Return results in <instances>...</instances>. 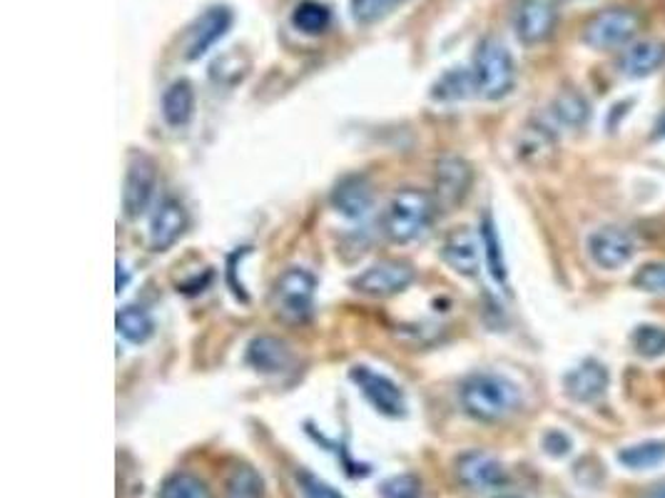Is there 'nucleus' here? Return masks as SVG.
<instances>
[{"instance_id": "f257e3e1", "label": "nucleus", "mask_w": 665, "mask_h": 498, "mask_svg": "<svg viewBox=\"0 0 665 498\" xmlns=\"http://www.w3.org/2000/svg\"><path fill=\"white\" fill-rule=\"evenodd\" d=\"M459 399L472 419L484 424L504 421L522 407V389L502 374L482 371L461 381Z\"/></svg>"}, {"instance_id": "f03ea898", "label": "nucleus", "mask_w": 665, "mask_h": 498, "mask_svg": "<svg viewBox=\"0 0 665 498\" xmlns=\"http://www.w3.org/2000/svg\"><path fill=\"white\" fill-rule=\"evenodd\" d=\"M436 210L439 207H436L431 192L417 190V187H404V190L394 192L387 210L381 215L384 235L394 245H409L426 232Z\"/></svg>"}, {"instance_id": "7ed1b4c3", "label": "nucleus", "mask_w": 665, "mask_h": 498, "mask_svg": "<svg viewBox=\"0 0 665 498\" xmlns=\"http://www.w3.org/2000/svg\"><path fill=\"white\" fill-rule=\"evenodd\" d=\"M476 92L486 100H502L516 86V62L508 48L496 38H484L476 46L472 66Z\"/></svg>"}, {"instance_id": "20e7f679", "label": "nucleus", "mask_w": 665, "mask_h": 498, "mask_svg": "<svg viewBox=\"0 0 665 498\" xmlns=\"http://www.w3.org/2000/svg\"><path fill=\"white\" fill-rule=\"evenodd\" d=\"M641 30V16L631 8H606L584 26L580 40L594 50L628 48Z\"/></svg>"}, {"instance_id": "39448f33", "label": "nucleus", "mask_w": 665, "mask_h": 498, "mask_svg": "<svg viewBox=\"0 0 665 498\" xmlns=\"http://www.w3.org/2000/svg\"><path fill=\"white\" fill-rule=\"evenodd\" d=\"M317 279L302 267H289L287 272L277 279L272 289V307L279 319L289 325H302L311 317L315 307Z\"/></svg>"}, {"instance_id": "423d86ee", "label": "nucleus", "mask_w": 665, "mask_h": 498, "mask_svg": "<svg viewBox=\"0 0 665 498\" xmlns=\"http://www.w3.org/2000/svg\"><path fill=\"white\" fill-rule=\"evenodd\" d=\"M349 379L357 384L361 397L367 399L381 417L389 419H404L407 417V397L397 381H391L384 374L374 371L364 365L349 369Z\"/></svg>"}, {"instance_id": "0eeeda50", "label": "nucleus", "mask_w": 665, "mask_h": 498, "mask_svg": "<svg viewBox=\"0 0 665 498\" xmlns=\"http://www.w3.org/2000/svg\"><path fill=\"white\" fill-rule=\"evenodd\" d=\"M414 267L401 259H381V262L364 269L359 277L351 279V287L359 295L387 299L394 295H401L414 282Z\"/></svg>"}, {"instance_id": "6e6552de", "label": "nucleus", "mask_w": 665, "mask_h": 498, "mask_svg": "<svg viewBox=\"0 0 665 498\" xmlns=\"http://www.w3.org/2000/svg\"><path fill=\"white\" fill-rule=\"evenodd\" d=\"M155 187H158V165H155L150 155L145 152L132 155L122 185V210L130 220L145 215V210H148L155 195Z\"/></svg>"}, {"instance_id": "1a4fd4ad", "label": "nucleus", "mask_w": 665, "mask_h": 498, "mask_svg": "<svg viewBox=\"0 0 665 498\" xmlns=\"http://www.w3.org/2000/svg\"><path fill=\"white\" fill-rule=\"evenodd\" d=\"M235 23V13L230 6H210L205 13L195 20L187 30L185 40V60H200L230 33Z\"/></svg>"}, {"instance_id": "9d476101", "label": "nucleus", "mask_w": 665, "mask_h": 498, "mask_svg": "<svg viewBox=\"0 0 665 498\" xmlns=\"http://www.w3.org/2000/svg\"><path fill=\"white\" fill-rule=\"evenodd\" d=\"M472 182H474V172L469 162L461 158H444L439 165H436V175H434L436 207L444 212L454 210L456 205H461L466 200V195L472 190Z\"/></svg>"}, {"instance_id": "9b49d317", "label": "nucleus", "mask_w": 665, "mask_h": 498, "mask_svg": "<svg viewBox=\"0 0 665 498\" xmlns=\"http://www.w3.org/2000/svg\"><path fill=\"white\" fill-rule=\"evenodd\" d=\"M586 247L594 265L608 269V272L626 267L633 255H636V240H633L628 230H621V227H601V230L590 232Z\"/></svg>"}, {"instance_id": "f8f14e48", "label": "nucleus", "mask_w": 665, "mask_h": 498, "mask_svg": "<svg viewBox=\"0 0 665 498\" xmlns=\"http://www.w3.org/2000/svg\"><path fill=\"white\" fill-rule=\"evenodd\" d=\"M558 23L556 8L548 0H522L514 13L516 38L524 46H542L554 36Z\"/></svg>"}, {"instance_id": "ddd939ff", "label": "nucleus", "mask_w": 665, "mask_h": 498, "mask_svg": "<svg viewBox=\"0 0 665 498\" xmlns=\"http://www.w3.org/2000/svg\"><path fill=\"white\" fill-rule=\"evenodd\" d=\"M456 476H459V481L472 491L502 489V486L508 481L504 464L494 459L492 454H484V451L461 454L459 459H456Z\"/></svg>"}, {"instance_id": "4468645a", "label": "nucleus", "mask_w": 665, "mask_h": 498, "mask_svg": "<svg viewBox=\"0 0 665 498\" xmlns=\"http://www.w3.org/2000/svg\"><path fill=\"white\" fill-rule=\"evenodd\" d=\"M441 257L456 275L476 277V275H479V267H482L479 237H476V232L472 230V227H466V225L454 227V230L444 237Z\"/></svg>"}, {"instance_id": "2eb2a0df", "label": "nucleus", "mask_w": 665, "mask_h": 498, "mask_svg": "<svg viewBox=\"0 0 665 498\" xmlns=\"http://www.w3.org/2000/svg\"><path fill=\"white\" fill-rule=\"evenodd\" d=\"M187 225H190V217H187L185 205L175 197L162 200L150 220V247L155 252H168L185 235Z\"/></svg>"}, {"instance_id": "dca6fc26", "label": "nucleus", "mask_w": 665, "mask_h": 498, "mask_svg": "<svg viewBox=\"0 0 665 498\" xmlns=\"http://www.w3.org/2000/svg\"><path fill=\"white\" fill-rule=\"evenodd\" d=\"M564 389L574 401L590 404L604 397L608 389V369L598 359H584L564 377Z\"/></svg>"}, {"instance_id": "f3484780", "label": "nucleus", "mask_w": 665, "mask_h": 498, "mask_svg": "<svg viewBox=\"0 0 665 498\" xmlns=\"http://www.w3.org/2000/svg\"><path fill=\"white\" fill-rule=\"evenodd\" d=\"M331 207L347 220H361L374 205V190L364 175H347L331 190Z\"/></svg>"}, {"instance_id": "a211bd4d", "label": "nucleus", "mask_w": 665, "mask_h": 498, "mask_svg": "<svg viewBox=\"0 0 665 498\" xmlns=\"http://www.w3.org/2000/svg\"><path fill=\"white\" fill-rule=\"evenodd\" d=\"M516 158L528 168H544L556 158V135L542 122H526L516 142Z\"/></svg>"}, {"instance_id": "6ab92c4d", "label": "nucleus", "mask_w": 665, "mask_h": 498, "mask_svg": "<svg viewBox=\"0 0 665 498\" xmlns=\"http://www.w3.org/2000/svg\"><path fill=\"white\" fill-rule=\"evenodd\" d=\"M247 365L262 374H279L292 365V351L277 337H255L247 347Z\"/></svg>"}, {"instance_id": "aec40b11", "label": "nucleus", "mask_w": 665, "mask_h": 498, "mask_svg": "<svg viewBox=\"0 0 665 498\" xmlns=\"http://www.w3.org/2000/svg\"><path fill=\"white\" fill-rule=\"evenodd\" d=\"M663 62L665 46L661 40H638V43H631L626 53H623L621 72H626L628 78H648L661 70Z\"/></svg>"}, {"instance_id": "412c9836", "label": "nucleus", "mask_w": 665, "mask_h": 498, "mask_svg": "<svg viewBox=\"0 0 665 498\" xmlns=\"http://www.w3.org/2000/svg\"><path fill=\"white\" fill-rule=\"evenodd\" d=\"M195 112V90L190 80H175L162 96V118L170 128H185Z\"/></svg>"}, {"instance_id": "4be33fe9", "label": "nucleus", "mask_w": 665, "mask_h": 498, "mask_svg": "<svg viewBox=\"0 0 665 498\" xmlns=\"http://www.w3.org/2000/svg\"><path fill=\"white\" fill-rule=\"evenodd\" d=\"M292 26L297 33L309 38L325 36L331 26V8L327 3H319V0H302L292 10Z\"/></svg>"}, {"instance_id": "5701e85b", "label": "nucleus", "mask_w": 665, "mask_h": 498, "mask_svg": "<svg viewBox=\"0 0 665 498\" xmlns=\"http://www.w3.org/2000/svg\"><path fill=\"white\" fill-rule=\"evenodd\" d=\"M554 116L560 124H566L570 130H578L584 128V124L590 120V106L588 100L580 96L578 90H560L558 96L554 98Z\"/></svg>"}, {"instance_id": "b1692460", "label": "nucleus", "mask_w": 665, "mask_h": 498, "mask_svg": "<svg viewBox=\"0 0 665 498\" xmlns=\"http://www.w3.org/2000/svg\"><path fill=\"white\" fill-rule=\"evenodd\" d=\"M116 327H118V335L132 341V345H145V341L155 335V321L150 317V311L135 305L122 307L118 311Z\"/></svg>"}, {"instance_id": "393cba45", "label": "nucleus", "mask_w": 665, "mask_h": 498, "mask_svg": "<svg viewBox=\"0 0 665 498\" xmlns=\"http://www.w3.org/2000/svg\"><path fill=\"white\" fill-rule=\"evenodd\" d=\"M472 92H476L472 70H461V68L446 70L444 76L431 86V98L441 100V102L466 100Z\"/></svg>"}, {"instance_id": "a878e982", "label": "nucleus", "mask_w": 665, "mask_h": 498, "mask_svg": "<svg viewBox=\"0 0 665 498\" xmlns=\"http://www.w3.org/2000/svg\"><path fill=\"white\" fill-rule=\"evenodd\" d=\"M618 461L631 471H646L656 469L665 464V441H643L636 446H626L618 451Z\"/></svg>"}, {"instance_id": "bb28decb", "label": "nucleus", "mask_w": 665, "mask_h": 498, "mask_svg": "<svg viewBox=\"0 0 665 498\" xmlns=\"http://www.w3.org/2000/svg\"><path fill=\"white\" fill-rule=\"evenodd\" d=\"M482 245H484L488 272H492V277L498 285L506 287L508 275H506V262H504V249H502V240H498V232H496L492 215H484V220H482Z\"/></svg>"}, {"instance_id": "cd10ccee", "label": "nucleus", "mask_w": 665, "mask_h": 498, "mask_svg": "<svg viewBox=\"0 0 665 498\" xmlns=\"http://www.w3.org/2000/svg\"><path fill=\"white\" fill-rule=\"evenodd\" d=\"M158 498H212L207 484L192 474H172L160 486Z\"/></svg>"}, {"instance_id": "c85d7f7f", "label": "nucleus", "mask_w": 665, "mask_h": 498, "mask_svg": "<svg viewBox=\"0 0 665 498\" xmlns=\"http://www.w3.org/2000/svg\"><path fill=\"white\" fill-rule=\"evenodd\" d=\"M631 345L638 357L658 359L665 355V329L656 325H641L631 335Z\"/></svg>"}, {"instance_id": "c756f323", "label": "nucleus", "mask_w": 665, "mask_h": 498, "mask_svg": "<svg viewBox=\"0 0 665 498\" xmlns=\"http://www.w3.org/2000/svg\"><path fill=\"white\" fill-rule=\"evenodd\" d=\"M247 68H249V60L242 62L240 50H232V53H227L212 62L210 78L215 82H222V86H235V82L245 80Z\"/></svg>"}, {"instance_id": "7c9ffc66", "label": "nucleus", "mask_w": 665, "mask_h": 498, "mask_svg": "<svg viewBox=\"0 0 665 498\" xmlns=\"http://www.w3.org/2000/svg\"><path fill=\"white\" fill-rule=\"evenodd\" d=\"M381 498H421V481L414 474L391 476L381 484Z\"/></svg>"}, {"instance_id": "2f4dec72", "label": "nucleus", "mask_w": 665, "mask_h": 498, "mask_svg": "<svg viewBox=\"0 0 665 498\" xmlns=\"http://www.w3.org/2000/svg\"><path fill=\"white\" fill-rule=\"evenodd\" d=\"M633 285L648 295H665V262L643 265L633 277Z\"/></svg>"}, {"instance_id": "473e14b6", "label": "nucleus", "mask_w": 665, "mask_h": 498, "mask_svg": "<svg viewBox=\"0 0 665 498\" xmlns=\"http://www.w3.org/2000/svg\"><path fill=\"white\" fill-rule=\"evenodd\" d=\"M349 8H351V18H355L359 26H371L384 16H389L384 0H349Z\"/></svg>"}, {"instance_id": "72a5a7b5", "label": "nucleus", "mask_w": 665, "mask_h": 498, "mask_svg": "<svg viewBox=\"0 0 665 498\" xmlns=\"http://www.w3.org/2000/svg\"><path fill=\"white\" fill-rule=\"evenodd\" d=\"M297 484H299V489H302L305 498H345L335 489V486L321 481L319 476L309 474V471H299L297 474Z\"/></svg>"}, {"instance_id": "f704fd0d", "label": "nucleus", "mask_w": 665, "mask_h": 498, "mask_svg": "<svg viewBox=\"0 0 665 498\" xmlns=\"http://www.w3.org/2000/svg\"><path fill=\"white\" fill-rule=\"evenodd\" d=\"M230 491L237 496L257 498L262 494V479H257V474L252 469H237L235 479L230 481Z\"/></svg>"}, {"instance_id": "c9c22d12", "label": "nucleus", "mask_w": 665, "mask_h": 498, "mask_svg": "<svg viewBox=\"0 0 665 498\" xmlns=\"http://www.w3.org/2000/svg\"><path fill=\"white\" fill-rule=\"evenodd\" d=\"M544 449L550 456H566L570 451V439L564 431H548L544 436Z\"/></svg>"}, {"instance_id": "e433bc0d", "label": "nucleus", "mask_w": 665, "mask_h": 498, "mask_svg": "<svg viewBox=\"0 0 665 498\" xmlns=\"http://www.w3.org/2000/svg\"><path fill=\"white\" fill-rule=\"evenodd\" d=\"M643 498H665V481L651 486V489L646 491V496H643Z\"/></svg>"}, {"instance_id": "4c0bfd02", "label": "nucleus", "mask_w": 665, "mask_h": 498, "mask_svg": "<svg viewBox=\"0 0 665 498\" xmlns=\"http://www.w3.org/2000/svg\"><path fill=\"white\" fill-rule=\"evenodd\" d=\"M128 279H130V277H128V269H125V267L118 262V295L122 292L125 287H128Z\"/></svg>"}, {"instance_id": "58836bf2", "label": "nucleus", "mask_w": 665, "mask_h": 498, "mask_svg": "<svg viewBox=\"0 0 665 498\" xmlns=\"http://www.w3.org/2000/svg\"><path fill=\"white\" fill-rule=\"evenodd\" d=\"M401 3H407V0H384V6H387L389 13H391V10L397 8V6H401Z\"/></svg>"}, {"instance_id": "ea45409f", "label": "nucleus", "mask_w": 665, "mask_h": 498, "mask_svg": "<svg viewBox=\"0 0 665 498\" xmlns=\"http://www.w3.org/2000/svg\"><path fill=\"white\" fill-rule=\"evenodd\" d=\"M656 135H658V138H665V116L656 124Z\"/></svg>"}, {"instance_id": "a19ab883", "label": "nucleus", "mask_w": 665, "mask_h": 498, "mask_svg": "<svg viewBox=\"0 0 665 498\" xmlns=\"http://www.w3.org/2000/svg\"><path fill=\"white\" fill-rule=\"evenodd\" d=\"M496 498H518V496H496Z\"/></svg>"}]
</instances>
